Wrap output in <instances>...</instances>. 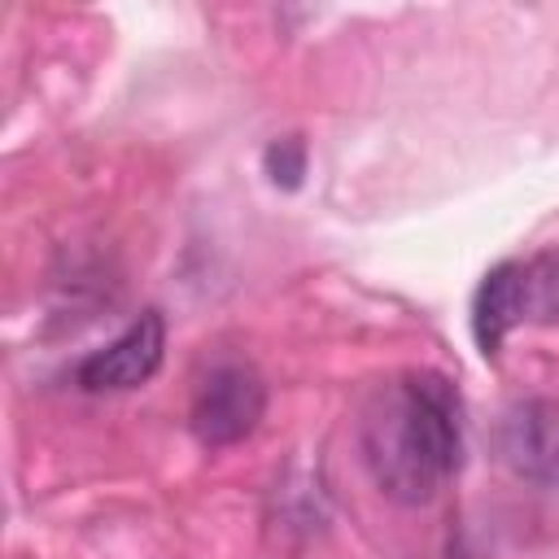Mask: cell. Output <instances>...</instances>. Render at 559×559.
Wrapping results in <instances>:
<instances>
[{"label":"cell","mask_w":559,"mask_h":559,"mask_svg":"<svg viewBox=\"0 0 559 559\" xmlns=\"http://www.w3.org/2000/svg\"><path fill=\"white\" fill-rule=\"evenodd\" d=\"M362 463L376 489L424 507L463 463V402L441 371H406L371 393L358 424Z\"/></svg>","instance_id":"6da1fadb"},{"label":"cell","mask_w":559,"mask_h":559,"mask_svg":"<svg viewBox=\"0 0 559 559\" xmlns=\"http://www.w3.org/2000/svg\"><path fill=\"white\" fill-rule=\"evenodd\" d=\"M162 354H166V323L157 310H144L140 319H131L109 345L92 349L74 380L87 389V393H122V389H140L157 367H162Z\"/></svg>","instance_id":"277c9868"},{"label":"cell","mask_w":559,"mask_h":559,"mask_svg":"<svg viewBox=\"0 0 559 559\" xmlns=\"http://www.w3.org/2000/svg\"><path fill=\"white\" fill-rule=\"evenodd\" d=\"M441 559H467V550H459V546H450V550H445Z\"/></svg>","instance_id":"52a82bcc"},{"label":"cell","mask_w":559,"mask_h":559,"mask_svg":"<svg viewBox=\"0 0 559 559\" xmlns=\"http://www.w3.org/2000/svg\"><path fill=\"white\" fill-rule=\"evenodd\" d=\"M498 459L528 485H559V402L520 397L502 411L493 432Z\"/></svg>","instance_id":"3957f363"},{"label":"cell","mask_w":559,"mask_h":559,"mask_svg":"<svg viewBox=\"0 0 559 559\" xmlns=\"http://www.w3.org/2000/svg\"><path fill=\"white\" fill-rule=\"evenodd\" d=\"M528 319V293H524V262H498L476 297H472V336L480 345L485 358L498 354V345L507 341V332L515 323Z\"/></svg>","instance_id":"5b68a950"},{"label":"cell","mask_w":559,"mask_h":559,"mask_svg":"<svg viewBox=\"0 0 559 559\" xmlns=\"http://www.w3.org/2000/svg\"><path fill=\"white\" fill-rule=\"evenodd\" d=\"M266 411V384L249 362H218L192 393V437L210 450L245 441Z\"/></svg>","instance_id":"7a4b0ae2"},{"label":"cell","mask_w":559,"mask_h":559,"mask_svg":"<svg viewBox=\"0 0 559 559\" xmlns=\"http://www.w3.org/2000/svg\"><path fill=\"white\" fill-rule=\"evenodd\" d=\"M266 170H271L275 183L293 188V183L301 179V170H306L301 144H297V140H280V144H271V148H266Z\"/></svg>","instance_id":"8992f818"}]
</instances>
